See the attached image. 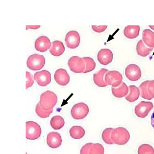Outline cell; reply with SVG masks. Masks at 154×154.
<instances>
[{"mask_svg":"<svg viewBox=\"0 0 154 154\" xmlns=\"http://www.w3.org/2000/svg\"><path fill=\"white\" fill-rule=\"evenodd\" d=\"M111 139L114 143L119 145L126 144L130 138L128 131L125 128L119 127L113 128L111 134Z\"/></svg>","mask_w":154,"mask_h":154,"instance_id":"obj_1","label":"cell"},{"mask_svg":"<svg viewBox=\"0 0 154 154\" xmlns=\"http://www.w3.org/2000/svg\"><path fill=\"white\" fill-rule=\"evenodd\" d=\"M57 101V97L53 92L48 90L42 93L39 102L41 107L47 110L53 109Z\"/></svg>","mask_w":154,"mask_h":154,"instance_id":"obj_2","label":"cell"},{"mask_svg":"<svg viewBox=\"0 0 154 154\" xmlns=\"http://www.w3.org/2000/svg\"><path fill=\"white\" fill-rule=\"evenodd\" d=\"M45 63V59L42 55L34 54L30 55L28 58L27 65L30 69L38 70L41 69Z\"/></svg>","mask_w":154,"mask_h":154,"instance_id":"obj_3","label":"cell"},{"mask_svg":"<svg viewBox=\"0 0 154 154\" xmlns=\"http://www.w3.org/2000/svg\"><path fill=\"white\" fill-rule=\"evenodd\" d=\"M26 138L29 140H35L38 138L41 134V129L39 125L33 121L26 122Z\"/></svg>","mask_w":154,"mask_h":154,"instance_id":"obj_4","label":"cell"},{"mask_svg":"<svg viewBox=\"0 0 154 154\" xmlns=\"http://www.w3.org/2000/svg\"><path fill=\"white\" fill-rule=\"evenodd\" d=\"M89 112V109L87 104L82 102L75 104L71 110V114L74 119H82L85 117Z\"/></svg>","mask_w":154,"mask_h":154,"instance_id":"obj_5","label":"cell"},{"mask_svg":"<svg viewBox=\"0 0 154 154\" xmlns=\"http://www.w3.org/2000/svg\"><path fill=\"white\" fill-rule=\"evenodd\" d=\"M68 64L70 70L76 73H83L85 68V63L83 58L73 56L69 60Z\"/></svg>","mask_w":154,"mask_h":154,"instance_id":"obj_6","label":"cell"},{"mask_svg":"<svg viewBox=\"0 0 154 154\" xmlns=\"http://www.w3.org/2000/svg\"><path fill=\"white\" fill-rule=\"evenodd\" d=\"M103 146L99 143H89L85 144L80 150V154H104Z\"/></svg>","mask_w":154,"mask_h":154,"instance_id":"obj_7","label":"cell"},{"mask_svg":"<svg viewBox=\"0 0 154 154\" xmlns=\"http://www.w3.org/2000/svg\"><path fill=\"white\" fill-rule=\"evenodd\" d=\"M105 79L107 85H111L112 87H117L122 83V77L118 71H109L106 74Z\"/></svg>","mask_w":154,"mask_h":154,"instance_id":"obj_8","label":"cell"},{"mask_svg":"<svg viewBox=\"0 0 154 154\" xmlns=\"http://www.w3.org/2000/svg\"><path fill=\"white\" fill-rule=\"evenodd\" d=\"M65 40L66 45L68 48H75L79 45L80 37L79 33L77 31L72 30L66 34Z\"/></svg>","mask_w":154,"mask_h":154,"instance_id":"obj_9","label":"cell"},{"mask_svg":"<svg viewBox=\"0 0 154 154\" xmlns=\"http://www.w3.org/2000/svg\"><path fill=\"white\" fill-rule=\"evenodd\" d=\"M153 107V104L151 102L142 101L136 106L135 112L138 117L144 118L147 116Z\"/></svg>","mask_w":154,"mask_h":154,"instance_id":"obj_10","label":"cell"},{"mask_svg":"<svg viewBox=\"0 0 154 154\" xmlns=\"http://www.w3.org/2000/svg\"><path fill=\"white\" fill-rule=\"evenodd\" d=\"M125 75L130 80L136 81L141 77V72L138 66L135 64H130L125 69Z\"/></svg>","mask_w":154,"mask_h":154,"instance_id":"obj_11","label":"cell"},{"mask_svg":"<svg viewBox=\"0 0 154 154\" xmlns=\"http://www.w3.org/2000/svg\"><path fill=\"white\" fill-rule=\"evenodd\" d=\"M34 79L40 86H45L48 85L51 80V74L48 71L43 70L35 73Z\"/></svg>","mask_w":154,"mask_h":154,"instance_id":"obj_12","label":"cell"},{"mask_svg":"<svg viewBox=\"0 0 154 154\" xmlns=\"http://www.w3.org/2000/svg\"><path fill=\"white\" fill-rule=\"evenodd\" d=\"M97 59L100 64L103 65H107L112 61L113 54L109 49H102L98 52Z\"/></svg>","mask_w":154,"mask_h":154,"instance_id":"obj_13","label":"cell"},{"mask_svg":"<svg viewBox=\"0 0 154 154\" xmlns=\"http://www.w3.org/2000/svg\"><path fill=\"white\" fill-rule=\"evenodd\" d=\"M54 79L59 85L64 86L67 85L70 80L69 76L66 70L60 68L55 71Z\"/></svg>","mask_w":154,"mask_h":154,"instance_id":"obj_14","label":"cell"},{"mask_svg":"<svg viewBox=\"0 0 154 154\" xmlns=\"http://www.w3.org/2000/svg\"><path fill=\"white\" fill-rule=\"evenodd\" d=\"M62 142L61 137L57 132H52L48 134L47 137V143L51 148H56L59 147Z\"/></svg>","mask_w":154,"mask_h":154,"instance_id":"obj_15","label":"cell"},{"mask_svg":"<svg viewBox=\"0 0 154 154\" xmlns=\"http://www.w3.org/2000/svg\"><path fill=\"white\" fill-rule=\"evenodd\" d=\"M51 43L49 38L46 36L42 35L37 38L35 42V47L38 51L44 52L50 48Z\"/></svg>","mask_w":154,"mask_h":154,"instance_id":"obj_16","label":"cell"},{"mask_svg":"<svg viewBox=\"0 0 154 154\" xmlns=\"http://www.w3.org/2000/svg\"><path fill=\"white\" fill-rule=\"evenodd\" d=\"M109 70L105 68H102L93 75V80L95 84L100 87H105L108 85L106 83L105 77Z\"/></svg>","mask_w":154,"mask_h":154,"instance_id":"obj_17","label":"cell"},{"mask_svg":"<svg viewBox=\"0 0 154 154\" xmlns=\"http://www.w3.org/2000/svg\"><path fill=\"white\" fill-rule=\"evenodd\" d=\"M64 51L65 47L61 42L56 40L51 43L49 51L52 55L56 56H60Z\"/></svg>","mask_w":154,"mask_h":154,"instance_id":"obj_18","label":"cell"},{"mask_svg":"<svg viewBox=\"0 0 154 154\" xmlns=\"http://www.w3.org/2000/svg\"><path fill=\"white\" fill-rule=\"evenodd\" d=\"M142 39L146 46L151 48H154V32L151 30L146 29L143 30Z\"/></svg>","mask_w":154,"mask_h":154,"instance_id":"obj_19","label":"cell"},{"mask_svg":"<svg viewBox=\"0 0 154 154\" xmlns=\"http://www.w3.org/2000/svg\"><path fill=\"white\" fill-rule=\"evenodd\" d=\"M128 91V87L123 82H122L119 86L117 87H112V94L117 98H122L127 95Z\"/></svg>","mask_w":154,"mask_h":154,"instance_id":"obj_20","label":"cell"},{"mask_svg":"<svg viewBox=\"0 0 154 154\" xmlns=\"http://www.w3.org/2000/svg\"><path fill=\"white\" fill-rule=\"evenodd\" d=\"M140 30V27L138 25H128L125 28L124 34L127 38L133 39L138 36Z\"/></svg>","mask_w":154,"mask_h":154,"instance_id":"obj_21","label":"cell"},{"mask_svg":"<svg viewBox=\"0 0 154 154\" xmlns=\"http://www.w3.org/2000/svg\"><path fill=\"white\" fill-rule=\"evenodd\" d=\"M153 48L145 45L142 39L139 40L136 46V49L137 54L142 57H146L148 55Z\"/></svg>","mask_w":154,"mask_h":154,"instance_id":"obj_22","label":"cell"},{"mask_svg":"<svg viewBox=\"0 0 154 154\" xmlns=\"http://www.w3.org/2000/svg\"><path fill=\"white\" fill-rule=\"evenodd\" d=\"M70 136L74 139H80L84 136L85 131L81 126H72L69 131Z\"/></svg>","mask_w":154,"mask_h":154,"instance_id":"obj_23","label":"cell"},{"mask_svg":"<svg viewBox=\"0 0 154 154\" xmlns=\"http://www.w3.org/2000/svg\"><path fill=\"white\" fill-rule=\"evenodd\" d=\"M65 122L63 119L59 116H53L50 121V125L54 130H59L64 125Z\"/></svg>","mask_w":154,"mask_h":154,"instance_id":"obj_24","label":"cell"},{"mask_svg":"<svg viewBox=\"0 0 154 154\" xmlns=\"http://www.w3.org/2000/svg\"><path fill=\"white\" fill-rule=\"evenodd\" d=\"M85 63V69L83 73H87L93 70L96 66V63L94 60L89 57H82Z\"/></svg>","mask_w":154,"mask_h":154,"instance_id":"obj_25","label":"cell"},{"mask_svg":"<svg viewBox=\"0 0 154 154\" xmlns=\"http://www.w3.org/2000/svg\"><path fill=\"white\" fill-rule=\"evenodd\" d=\"M53 111V109L48 110L43 109L39 103H37L35 107V112L41 118H46L49 117Z\"/></svg>","mask_w":154,"mask_h":154,"instance_id":"obj_26","label":"cell"},{"mask_svg":"<svg viewBox=\"0 0 154 154\" xmlns=\"http://www.w3.org/2000/svg\"><path fill=\"white\" fill-rule=\"evenodd\" d=\"M113 129V128H106L103 130L102 133V139L106 144H114L111 137V133Z\"/></svg>","mask_w":154,"mask_h":154,"instance_id":"obj_27","label":"cell"},{"mask_svg":"<svg viewBox=\"0 0 154 154\" xmlns=\"http://www.w3.org/2000/svg\"><path fill=\"white\" fill-rule=\"evenodd\" d=\"M138 154H154V149L150 145L143 144L140 146L138 150Z\"/></svg>","mask_w":154,"mask_h":154,"instance_id":"obj_28","label":"cell"},{"mask_svg":"<svg viewBox=\"0 0 154 154\" xmlns=\"http://www.w3.org/2000/svg\"><path fill=\"white\" fill-rule=\"evenodd\" d=\"M26 89L31 87L33 85L34 81L32 75L28 72H26Z\"/></svg>","mask_w":154,"mask_h":154,"instance_id":"obj_29","label":"cell"},{"mask_svg":"<svg viewBox=\"0 0 154 154\" xmlns=\"http://www.w3.org/2000/svg\"><path fill=\"white\" fill-rule=\"evenodd\" d=\"M107 26H91L92 29L95 32H101L105 31L107 28Z\"/></svg>","mask_w":154,"mask_h":154,"instance_id":"obj_30","label":"cell"},{"mask_svg":"<svg viewBox=\"0 0 154 154\" xmlns=\"http://www.w3.org/2000/svg\"><path fill=\"white\" fill-rule=\"evenodd\" d=\"M40 26H26V29H37L40 27Z\"/></svg>","mask_w":154,"mask_h":154,"instance_id":"obj_31","label":"cell"},{"mask_svg":"<svg viewBox=\"0 0 154 154\" xmlns=\"http://www.w3.org/2000/svg\"><path fill=\"white\" fill-rule=\"evenodd\" d=\"M151 124L152 126L154 129V111L151 116Z\"/></svg>","mask_w":154,"mask_h":154,"instance_id":"obj_32","label":"cell"},{"mask_svg":"<svg viewBox=\"0 0 154 154\" xmlns=\"http://www.w3.org/2000/svg\"><path fill=\"white\" fill-rule=\"evenodd\" d=\"M149 26L152 29L154 30V26Z\"/></svg>","mask_w":154,"mask_h":154,"instance_id":"obj_33","label":"cell"}]
</instances>
